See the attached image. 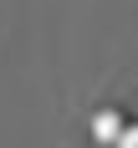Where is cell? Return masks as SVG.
I'll list each match as a JSON object with an SVG mask.
<instances>
[{
  "label": "cell",
  "mask_w": 138,
  "mask_h": 148,
  "mask_svg": "<svg viewBox=\"0 0 138 148\" xmlns=\"http://www.w3.org/2000/svg\"><path fill=\"white\" fill-rule=\"evenodd\" d=\"M123 128H128V118H123V112H113V107H102V112L92 118V138H97L102 148H113V143H118V138H123Z\"/></svg>",
  "instance_id": "1"
},
{
  "label": "cell",
  "mask_w": 138,
  "mask_h": 148,
  "mask_svg": "<svg viewBox=\"0 0 138 148\" xmlns=\"http://www.w3.org/2000/svg\"><path fill=\"white\" fill-rule=\"evenodd\" d=\"M113 148H138V123H128V128H123V138H118Z\"/></svg>",
  "instance_id": "2"
}]
</instances>
